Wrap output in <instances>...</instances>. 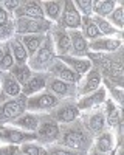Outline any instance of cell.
Segmentation results:
<instances>
[{
    "instance_id": "6da1fadb",
    "label": "cell",
    "mask_w": 124,
    "mask_h": 155,
    "mask_svg": "<svg viewBox=\"0 0 124 155\" xmlns=\"http://www.w3.org/2000/svg\"><path fill=\"white\" fill-rule=\"evenodd\" d=\"M124 51L122 48L115 51V53H92L89 51L87 58L90 59L93 68L99 71L103 76V84H109L113 87H121L122 88V81H124Z\"/></svg>"
},
{
    "instance_id": "7a4b0ae2",
    "label": "cell",
    "mask_w": 124,
    "mask_h": 155,
    "mask_svg": "<svg viewBox=\"0 0 124 155\" xmlns=\"http://www.w3.org/2000/svg\"><path fill=\"white\" fill-rule=\"evenodd\" d=\"M56 144L74 150L81 155H87L89 149L93 144V137L85 129L81 116L68 124H59V138Z\"/></svg>"
},
{
    "instance_id": "3957f363",
    "label": "cell",
    "mask_w": 124,
    "mask_h": 155,
    "mask_svg": "<svg viewBox=\"0 0 124 155\" xmlns=\"http://www.w3.org/2000/svg\"><path fill=\"white\" fill-rule=\"evenodd\" d=\"M54 59H56V51H54V47H53V42H51V37L47 33L45 41L41 45V48L37 50L33 56H30L28 67L34 73H47L48 67L51 65V62Z\"/></svg>"
},
{
    "instance_id": "277c9868",
    "label": "cell",
    "mask_w": 124,
    "mask_h": 155,
    "mask_svg": "<svg viewBox=\"0 0 124 155\" xmlns=\"http://www.w3.org/2000/svg\"><path fill=\"white\" fill-rule=\"evenodd\" d=\"M34 135H36V143L42 146L53 144L59 138V124L50 118L48 113H41V121Z\"/></svg>"
},
{
    "instance_id": "5b68a950",
    "label": "cell",
    "mask_w": 124,
    "mask_h": 155,
    "mask_svg": "<svg viewBox=\"0 0 124 155\" xmlns=\"http://www.w3.org/2000/svg\"><path fill=\"white\" fill-rule=\"evenodd\" d=\"M23 112H27V96L20 95L17 98H5L0 102V126L8 124Z\"/></svg>"
},
{
    "instance_id": "8992f818",
    "label": "cell",
    "mask_w": 124,
    "mask_h": 155,
    "mask_svg": "<svg viewBox=\"0 0 124 155\" xmlns=\"http://www.w3.org/2000/svg\"><path fill=\"white\" fill-rule=\"evenodd\" d=\"M48 115L57 124H68L79 118L81 110L76 106V99H62L51 112H48Z\"/></svg>"
},
{
    "instance_id": "52a82bcc",
    "label": "cell",
    "mask_w": 124,
    "mask_h": 155,
    "mask_svg": "<svg viewBox=\"0 0 124 155\" xmlns=\"http://www.w3.org/2000/svg\"><path fill=\"white\" fill-rule=\"evenodd\" d=\"M53 23L48 20H37V19H27L19 17L14 19V34L16 36H27V34H47L51 30Z\"/></svg>"
},
{
    "instance_id": "ba28073f",
    "label": "cell",
    "mask_w": 124,
    "mask_h": 155,
    "mask_svg": "<svg viewBox=\"0 0 124 155\" xmlns=\"http://www.w3.org/2000/svg\"><path fill=\"white\" fill-rule=\"evenodd\" d=\"M60 101L62 99L56 98L54 95L44 90L41 93H36V95L27 98V110L33 112V113H48V112H51Z\"/></svg>"
},
{
    "instance_id": "9c48e42d",
    "label": "cell",
    "mask_w": 124,
    "mask_h": 155,
    "mask_svg": "<svg viewBox=\"0 0 124 155\" xmlns=\"http://www.w3.org/2000/svg\"><path fill=\"white\" fill-rule=\"evenodd\" d=\"M30 141H36V135L33 132H25L8 124L0 126V143L2 144L20 146L23 143H30Z\"/></svg>"
},
{
    "instance_id": "30bf717a",
    "label": "cell",
    "mask_w": 124,
    "mask_h": 155,
    "mask_svg": "<svg viewBox=\"0 0 124 155\" xmlns=\"http://www.w3.org/2000/svg\"><path fill=\"white\" fill-rule=\"evenodd\" d=\"M45 90H47V92H50L51 95H54L56 98H59V99H76L78 98L76 85L67 84V82L57 79V78L50 76V74L47 78Z\"/></svg>"
},
{
    "instance_id": "8fae6325",
    "label": "cell",
    "mask_w": 124,
    "mask_h": 155,
    "mask_svg": "<svg viewBox=\"0 0 124 155\" xmlns=\"http://www.w3.org/2000/svg\"><path fill=\"white\" fill-rule=\"evenodd\" d=\"M81 120H82L85 129L89 130V134L93 138L107 129L106 118H104V112H103V106L99 107V109H96V110H90V112L81 113Z\"/></svg>"
},
{
    "instance_id": "7c38bea8",
    "label": "cell",
    "mask_w": 124,
    "mask_h": 155,
    "mask_svg": "<svg viewBox=\"0 0 124 155\" xmlns=\"http://www.w3.org/2000/svg\"><path fill=\"white\" fill-rule=\"evenodd\" d=\"M81 14L78 12V9L74 8L71 0H64V6H62V12L60 17L57 20L56 25H59L60 28H64L67 31L71 30H79L81 28Z\"/></svg>"
},
{
    "instance_id": "4fadbf2b",
    "label": "cell",
    "mask_w": 124,
    "mask_h": 155,
    "mask_svg": "<svg viewBox=\"0 0 124 155\" xmlns=\"http://www.w3.org/2000/svg\"><path fill=\"white\" fill-rule=\"evenodd\" d=\"M48 34L51 37V42H53V47L56 51V58L71 54V42H70V34L67 30L60 28L59 25L54 23Z\"/></svg>"
},
{
    "instance_id": "5bb4252c",
    "label": "cell",
    "mask_w": 124,
    "mask_h": 155,
    "mask_svg": "<svg viewBox=\"0 0 124 155\" xmlns=\"http://www.w3.org/2000/svg\"><path fill=\"white\" fill-rule=\"evenodd\" d=\"M106 99H107V90H106V87L103 84L98 90H95V92L85 95V96L76 98V106L81 110V113H84V112H90V110L99 109L104 104Z\"/></svg>"
},
{
    "instance_id": "9a60e30c",
    "label": "cell",
    "mask_w": 124,
    "mask_h": 155,
    "mask_svg": "<svg viewBox=\"0 0 124 155\" xmlns=\"http://www.w3.org/2000/svg\"><path fill=\"white\" fill-rule=\"evenodd\" d=\"M47 73H48L50 76L57 78V79L64 81V82H67V84H71V85H78L79 81H81V78H82V76H79L76 71H73L70 67H67L64 62H60L57 58L51 62V65L48 67Z\"/></svg>"
},
{
    "instance_id": "2e32d148",
    "label": "cell",
    "mask_w": 124,
    "mask_h": 155,
    "mask_svg": "<svg viewBox=\"0 0 124 155\" xmlns=\"http://www.w3.org/2000/svg\"><path fill=\"white\" fill-rule=\"evenodd\" d=\"M19 17L44 20L45 16H44V9H42V2H39V0H20L19 8L12 14V19H19Z\"/></svg>"
},
{
    "instance_id": "e0dca14e",
    "label": "cell",
    "mask_w": 124,
    "mask_h": 155,
    "mask_svg": "<svg viewBox=\"0 0 124 155\" xmlns=\"http://www.w3.org/2000/svg\"><path fill=\"white\" fill-rule=\"evenodd\" d=\"M101 85H103V76L99 74V71H98L96 68L92 67L89 71H87V73L81 78L79 84L76 85L78 98H79V96H85V95L95 92V90H98Z\"/></svg>"
},
{
    "instance_id": "ac0fdd59",
    "label": "cell",
    "mask_w": 124,
    "mask_h": 155,
    "mask_svg": "<svg viewBox=\"0 0 124 155\" xmlns=\"http://www.w3.org/2000/svg\"><path fill=\"white\" fill-rule=\"evenodd\" d=\"M122 48V37H98L89 42V51L92 53H115Z\"/></svg>"
},
{
    "instance_id": "d6986e66",
    "label": "cell",
    "mask_w": 124,
    "mask_h": 155,
    "mask_svg": "<svg viewBox=\"0 0 124 155\" xmlns=\"http://www.w3.org/2000/svg\"><path fill=\"white\" fill-rule=\"evenodd\" d=\"M118 144V138H116V134L112 130V129H106V130H103L99 135H96L93 138V147L101 152V153H110L113 152V149L116 147Z\"/></svg>"
},
{
    "instance_id": "ffe728a7",
    "label": "cell",
    "mask_w": 124,
    "mask_h": 155,
    "mask_svg": "<svg viewBox=\"0 0 124 155\" xmlns=\"http://www.w3.org/2000/svg\"><path fill=\"white\" fill-rule=\"evenodd\" d=\"M39 121H41V113H33V112H23L20 116L14 118L12 121L8 123V126H12V127H17L20 130H25V132H36L37 126H39Z\"/></svg>"
},
{
    "instance_id": "44dd1931",
    "label": "cell",
    "mask_w": 124,
    "mask_h": 155,
    "mask_svg": "<svg viewBox=\"0 0 124 155\" xmlns=\"http://www.w3.org/2000/svg\"><path fill=\"white\" fill-rule=\"evenodd\" d=\"M47 78L48 73H34L31 74V78L27 81V84L22 85V95L23 96H33L36 93H41L45 90V84H47Z\"/></svg>"
},
{
    "instance_id": "7402d4cb",
    "label": "cell",
    "mask_w": 124,
    "mask_h": 155,
    "mask_svg": "<svg viewBox=\"0 0 124 155\" xmlns=\"http://www.w3.org/2000/svg\"><path fill=\"white\" fill-rule=\"evenodd\" d=\"M0 93L6 98H17L22 95L20 84L12 78V74L9 71L0 73Z\"/></svg>"
},
{
    "instance_id": "603a6c76",
    "label": "cell",
    "mask_w": 124,
    "mask_h": 155,
    "mask_svg": "<svg viewBox=\"0 0 124 155\" xmlns=\"http://www.w3.org/2000/svg\"><path fill=\"white\" fill-rule=\"evenodd\" d=\"M57 59L60 62H64L67 67H70L73 71H76L79 76H84L87 71L93 67L89 58H78V56L68 54V56H59Z\"/></svg>"
},
{
    "instance_id": "cb8c5ba5",
    "label": "cell",
    "mask_w": 124,
    "mask_h": 155,
    "mask_svg": "<svg viewBox=\"0 0 124 155\" xmlns=\"http://www.w3.org/2000/svg\"><path fill=\"white\" fill-rule=\"evenodd\" d=\"M70 34V42H71V54L78 58H87L89 53V41L82 36L79 30H71Z\"/></svg>"
},
{
    "instance_id": "d4e9b609",
    "label": "cell",
    "mask_w": 124,
    "mask_h": 155,
    "mask_svg": "<svg viewBox=\"0 0 124 155\" xmlns=\"http://www.w3.org/2000/svg\"><path fill=\"white\" fill-rule=\"evenodd\" d=\"M8 45H9V50H11V54H12V59H14V64L16 65H25L28 64V53L25 50L23 44L20 42V37L19 36H12L9 41H8Z\"/></svg>"
},
{
    "instance_id": "484cf974",
    "label": "cell",
    "mask_w": 124,
    "mask_h": 155,
    "mask_svg": "<svg viewBox=\"0 0 124 155\" xmlns=\"http://www.w3.org/2000/svg\"><path fill=\"white\" fill-rule=\"evenodd\" d=\"M62 6H64V0H44L42 2V9H44V16L50 23H57L60 12H62Z\"/></svg>"
},
{
    "instance_id": "4316f807",
    "label": "cell",
    "mask_w": 124,
    "mask_h": 155,
    "mask_svg": "<svg viewBox=\"0 0 124 155\" xmlns=\"http://www.w3.org/2000/svg\"><path fill=\"white\" fill-rule=\"evenodd\" d=\"M45 36L47 34H27V36H19L20 37V42L23 44L25 50H27L28 56H33L37 50L41 48V45L45 41Z\"/></svg>"
},
{
    "instance_id": "83f0119b",
    "label": "cell",
    "mask_w": 124,
    "mask_h": 155,
    "mask_svg": "<svg viewBox=\"0 0 124 155\" xmlns=\"http://www.w3.org/2000/svg\"><path fill=\"white\" fill-rule=\"evenodd\" d=\"M92 19H93L101 36H104V37H122V31H118L107 19L98 17V16H92Z\"/></svg>"
},
{
    "instance_id": "f1b7e54d",
    "label": "cell",
    "mask_w": 124,
    "mask_h": 155,
    "mask_svg": "<svg viewBox=\"0 0 124 155\" xmlns=\"http://www.w3.org/2000/svg\"><path fill=\"white\" fill-rule=\"evenodd\" d=\"M116 5H118V2H115V0H95L93 2V16L107 19L113 12Z\"/></svg>"
},
{
    "instance_id": "f546056e",
    "label": "cell",
    "mask_w": 124,
    "mask_h": 155,
    "mask_svg": "<svg viewBox=\"0 0 124 155\" xmlns=\"http://www.w3.org/2000/svg\"><path fill=\"white\" fill-rule=\"evenodd\" d=\"M79 31L82 33V36H84L89 42H90V41H95V39H98V37H101V34H99L96 25H95V22H93V19H92V16L81 19V28H79Z\"/></svg>"
},
{
    "instance_id": "4dcf8cb0",
    "label": "cell",
    "mask_w": 124,
    "mask_h": 155,
    "mask_svg": "<svg viewBox=\"0 0 124 155\" xmlns=\"http://www.w3.org/2000/svg\"><path fill=\"white\" fill-rule=\"evenodd\" d=\"M9 73L12 74V78L20 84V87L23 85V84H27V81L31 78V74H33V71H31V68L28 67V64H25V65H12V68L9 70Z\"/></svg>"
},
{
    "instance_id": "1f68e13d",
    "label": "cell",
    "mask_w": 124,
    "mask_h": 155,
    "mask_svg": "<svg viewBox=\"0 0 124 155\" xmlns=\"http://www.w3.org/2000/svg\"><path fill=\"white\" fill-rule=\"evenodd\" d=\"M122 5H124L122 2H118L113 12L107 17V20L113 25L118 31H122V28H124V6Z\"/></svg>"
},
{
    "instance_id": "d6a6232c",
    "label": "cell",
    "mask_w": 124,
    "mask_h": 155,
    "mask_svg": "<svg viewBox=\"0 0 124 155\" xmlns=\"http://www.w3.org/2000/svg\"><path fill=\"white\" fill-rule=\"evenodd\" d=\"M22 155H47L45 146L36 143V141H30V143H23L19 146Z\"/></svg>"
},
{
    "instance_id": "836d02e7",
    "label": "cell",
    "mask_w": 124,
    "mask_h": 155,
    "mask_svg": "<svg viewBox=\"0 0 124 155\" xmlns=\"http://www.w3.org/2000/svg\"><path fill=\"white\" fill-rule=\"evenodd\" d=\"M106 90H107V96L115 102L118 107L122 109V104H124V90L121 87H113V85H109V84H104Z\"/></svg>"
},
{
    "instance_id": "e575fe53",
    "label": "cell",
    "mask_w": 124,
    "mask_h": 155,
    "mask_svg": "<svg viewBox=\"0 0 124 155\" xmlns=\"http://www.w3.org/2000/svg\"><path fill=\"white\" fill-rule=\"evenodd\" d=\"M74 8L78 9L81 17H90L93 16V0H74Z\"/></svg>"
},
{
    "instance_id": "d590c367",
    "label": "cell",
    "mask_w": 124,
    "mask_h": 155,
    "mask_svg": "<svg viewBox=\"0 0 124 155\" xmlns=\"http://www.w3.org/2000/svg\"><path fill=\"white\" fill-rule=\"evenodd\" d=\"M14 65V59H12V54H11V50H9V45L8 42L5 44V51H3V56L0 58V73H6L12 68Z\"/></svg>"
},
{
    "instance_id": "8d00e7d4",
    "label": "cell",
    "mask_w": 124,
    "mask_h": 155,
    "mask_svg": "<svg viewBox=\"0 0 124 155\" xmlns=\"http://www.w3.org/2000/svg\"><path fill=\"white\" fill-rule=\"evenodd\" d=\"M12 36H14V19H11L5 25H0V42H8Z\"/></svg>"
},
{
    "instance_id": "74e56055",
    "label": "cell",
    "mask_w": 124,
    "mask_h": 155,
    "mask_svg": "<svg viewBox=\"0 0 124 155\" xmlns=\"http://www.w3.org/2000/svg\"><path fill=\"white\" fill-rule=\"evenodd\" d=\"M45 149H47V153L48 155H81L78 152H74V150H70L67 147H62V146H59L56 143L45 146Z\"/></svg>"
},
{
    "instance_id": "f35d334b",
    "label": "cell",
    "mask_w": 124,
    "mask_h": 155,
    "mask_svg": "<svg viewBox=\"0 0 124 155\" xmlns=\"http://www.w3.org/2000/svg\"><path fill=\"white\" fill-rule=\"evenodd\" d=\"M0 5H2V8L8 12L9 16H12V14H14V11L20 5V0H0Z\"/></svg>"
},
{
    "instance_id": "ab89813d",
    "label": "cell",
    "mask_w": 124,
    "mask_h": 155,
    "mask_svg": "<svg viewBox=\"0 0 124 155\" xmlns=\"http://www.w3.org/2000/svg\"><path fill=\"white\" fill-rule=\"evenodd\" d=\"M0 155H20V147L14 144H0Z\"/></svg>"
},
{
    "instance_id": "60d3db41",
    "label": "cell",
    "mask_w": 124,
    "mask_h": 155,
    "mask_svg": "<svg viewBox=\"0 0 124 155\" xmlns=\"http://www.w3.org/2000/svg\"><path fill=\"white\" fill-rule=\"evenodd\" d=\"M87 155H109V153H101V152H98L93 146L89 149V152H87Z\"/></svg>"
},
{
    "instance_id": "b9f144b4",
    "label": "cell",
    "mask_w": 124,
    "mask_h": 155,
    "mask_svg": "<svg viewBox=\"0 0 124 155\" xmlns=\"http://www.w3.org/2000/svg\"><path fill=\"white\" fill-rule=\"evenodd\" d=\"M5 44H6V42H5ZM5 44H2V42H0V58L3 56V51H5Z\"/></svg>"
},
{
    "instance_id": "7bdbcfd3",
    "label": "cell",
    "mask_w": 124,
    "mask_h": 155,
    "mask_svg": "<svg viewBox=\"0 0 124 155\" xmlns=\"http://www.w3.org/2000/svg\"><path fill=\"white\" fill-rule=\"evenodd\" d=\"M5 98H6V96H3V95H2V93H0V102H2V101H3V99H5Z\"/></svg>"
},
{
    "instance_id": "ee69618b",
    "label": "cell",
    "mask_w": 124,
    "mask_h": 155,
    "mask_svg": "<svg viewBox=\"0 0 124 155\" xmlns=\"http://www.w3.org/2000/svg\"><path fill=\"white\" fill-rule=\"evenodd\" d=\"M109 155H112V152H110V153H109Z\"/></svg>"
},
{
    "instance_id": "f6af8a7d",
    "label": "cell",
    "mask_w": 124,
    "mask_h": 155,
    "mask_svg": "<svg viewBox=\"0 0 124 155\" xmlns=\"http://www.w3.org/2000/svg\"><path fill=\"white\" fill-rule=\"evenodd\" d=\"M47 155H48V153H47Z\"/></svg>"
},
{
    "instance_id": "bcb514c9",
    "label": "cell",
    "mask_w": 124,
    "mask_h": 155,
    "mask_svg": "<svg viewBox=\"0 0 124 155\" xmlns=\"http://www.w3.org/2000/svg\"><path fill=\"white\" fill-rule=\"evenodd\" d=\"M20 155H22V153H20Z\"/></svg>"
}]
</instances>
